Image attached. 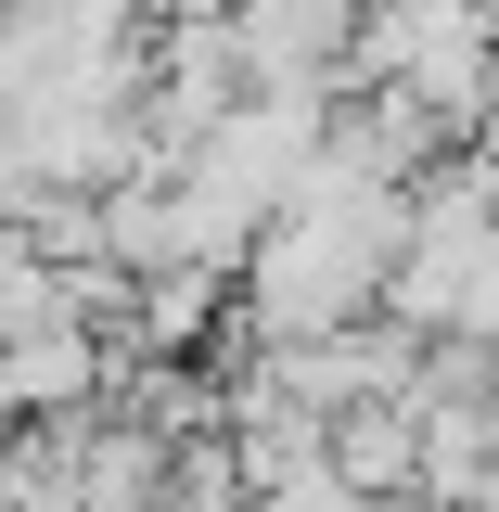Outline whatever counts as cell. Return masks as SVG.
<instances>
[{"label": "cell", "mask_w": 499, "mask_h": 512, "mask_svg": "<svg viewBox=\"0 0 499 512\" xmlns=\"http://www.w3.org/2000/svg\"><path fill=\"white\" fill-rule=\"evenodd\" d=\"M39 320H90V295H77V269H64V256H39L26 231H13V244H0V346H13V333H39Z\"/></svg>", "instance_id": "3"}, {"label": "cell", "mask_w": 499, "mask_h": 512, "mask_svg": "<svg viewBox=\"0 0 499 512\" xmlns=\"http://www.w3.org/2000/svg\"><path fill=\"white\" fill-rule=\"evenodd\" d=\"M13 423H26V410H13V397H0V448H13Z\"/></svg>", "instance_id": "5"}, {"label": "cell", "mask_w": 499, "mask_h": 512, "mask_svg": "<svg viewBox=\"0 0 499 512\" xmlns=\"http://www.w3.org/2000/svg\"><path fill=\"white\" fill-rule=\"evenodd\" d=\"M333 461L397 500V487H423V397H359V410H333Z\"/></svg>", "instance_id": "2"}, {"label": "cell", "mask_w": 499, "mask_h": 512, "mask_svg": "<svg viewBox=\"0 0 499 512\" xmlns=\"http://www.w3.org/2000/svg\"><path fill=\"white\" fill-rule=\"evenodd\" d=\"M256 512H384V500L333 461V448H320V461H295V474H269V487H256Z\"/></svg>", "instance_id": "4"}, {"label": "cell", "mask_w": 499, "mask_h": 512, "mask_svg": "<svg viewBox=\"0 0 499 512\" xmlns=\"http://www.w3.org/2000/svg\"><path fill=\"white\" fill-rule=\"evenodd\" d=\"M116 372V346H103V320H39V333H13L0 346V397L26 410V423H77L90 397Z\"/></svg>", "instance_id": "1"}]
</instances>
